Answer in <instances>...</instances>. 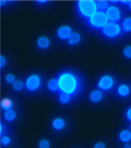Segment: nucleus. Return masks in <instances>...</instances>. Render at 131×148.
Wrapping results in <instances>:
<instances>
[{"label":"nucleus","mask_w":131,"mask_h":148,"mask_svg":"<svg viewBox=\"0 0 131 148\" xmlns=\"http://www.w3.org/2000/svg\"><path fill=\"white\" fill-rule=\"evenodd\" d=\"M90 101L93 103H99L102 101L103 99V92L101 90H94L90 93V96H89Z\"/></svg>","instance_id":"obj_9"},{"label":"nucleus","mask_w":131,"mask_h":148,"mask_svg":"<svg viewBox=\"0 0 131 148\" xmlns=\"http://www.w3.org/2000/svg\"><path fill=\"white\" fill-rule=\"evenodd\" d=\"M122 30L125 33L131 32V17H127L122 22Z\"/></svg>","instance_id":"obj_18"},{"label":"nucleus","mask_w":131,"mask_h":148,"mask_svg":"<svg viewBox=\"0 0 131 148\" xmlns=\"http://www.w3.org/2000/svg\"><path fill=\"white\" fill-rule=\"evenodd\" d=\"M119 139L120 141L127 143L131 140V131L127 130H123L120 131L119 133Z\"/></svg>","instance_id":"obj_13"},{"label":"nucleus","mask_w":131,"mask_h":148,"mask_svg":"<svg viewBox=\"0 0 131 148\" xmlns=\"http://www.w3.org/2000/svg\"><path fill=\"white\" fill-rule=\"evenodd\" d=\"M97 6L100 11H103V12L106 11V9L109 7L108 2L106 1V0H99V1H97Z\"/></svg>","instance_id":"obj_19"},{"label":"nucleus","mask_w":131,"mask_h":148,"mask_svg":"<svg viewBox=\"0 0 131 148\" xmlns=\"http://www.w3.org/2000/svg\"><path fill=\"white\" fill-rule=\"evenodd\" d=\"M4 118L7 121H13L16 119V113L13 110H7L4 113Z\"/></svg>","instance_id":"obj_17"},{"label":"nucleus","mask_w":131,"mask_h":148,"mask_svg":"<svg viewBox=\"0 0 131 148\" xmlns=\"http://www.w3.org/2000/svg\"><path fill=\"white\" fill-rule=\"evenodd\" d=\"M5 80L7 83H10V84H13L14 82L16 81V78L13 74H7L5 76Z\"/></svg>","instance_id":"obj_23"},{"label":"nucleus","mask_w":131,"mask_h":148,"mask_svg":"<svg viewBox=\"0 0 131 148\" xmlns=\"http://www.w3.org/2000/svg\"><path fill=\"white\" fill-rule=\"evenodd\" d=\"M71 28L68 26H61L57 30V37L60 40H68L69 37L71 36Z\"/></svg>","instance_id":"obj_8"},{"label":"nucleus","mask_w":131,"mask_h":148,"mask_svg":"<svg viewBox=\"0 0 131 148\" xmlns=\"http://www.w3.org/2000/svg\"><path fill=\"white\" fill-rule=\"evenodd\" d=\"M58 99H59V102H60L61 104L66 105V104H68V103L70 102L71 95L70 94H67V93L61 92L60 95H59V97H58Z\"/></svg>","instance_id":"obj_16"},{"label":"nucleus","mask_w":131,"mask_h":148,"mask_svg":"<svg viewBox=\"0 0 131 148\" xmlns=\"http://www.w3.org/2000/svg\"><path fill=\"white\" fill-rule=\"evenodd\" d=\"M130 131H131V125H130Z\"/></svg>","instance_id":"obj_33"},{"label":"nucleus","mask_w":131,"mask_h":148,"mask_svg":"<svg viewBox=\"0 0 131 148\" xmlns=\"http://www.w3.org/2000/svg\"><path fill=\"white\" fill-rule=\"evenodd\" d=\"M113 79L111 76L104 75L98 82V88L101 91H108L113 87Z\"/></svg>","instance_id":"obj_6"},{"label":"nucleus","mask_w":131,"mask_h":148,"mask_svg":"<svg viewBox=\"0 0 131 148\" xmlns=\"http://www.w3.org/2000/svg\"><path fill=\"white\" fill-rule=\"evenodd\" d=\"M80 40H81V36L79 33H72L71 34V36L69 37V39H68V42H69V45L70 46H76V45H78L80 42Z\"/></svg>","instance_id":"obj_11"},{"label":"nucleus","mask_w":131,"mask_h":148,"mask_svg":"<svg viewBox=\"0 0 131 148\" xmlns=\"http://www.w3.org/2000/svg\"><path fill=\"white\" fill-rule=\"evenodd\" d=\"M60 92L73 95L76 94L79 89V80L74 73L70 71H64L57 78Z\"/></svg>","instance_id":"obj_1"},{"label":"nucleus","mask_w":131,"mask_h":148,"mask_svg":"<svg viewBox=\"0 0 131 148\" xmlns=\"http://www.w3.org/2000/svg\"><path fill=\"white\" fill-rule=\"evenodd\" d=\"M50 42L46 37H40L37 40V46L42 49H46L49 47Z\"/></svg>","instance_id":"obj_10"},{"label":"nucleus","mask_w":131,"mask_h":148,"mask_svg":"<svg viewBox=\"0 0 131 148\" xmlns=\"http://www.w3.org/2000/svg\"><path fill=\"white\" fill-rule=\"evenodd\" d=\"M128 8H129V10L131 11V1H130V3H129V5H128Z\"/></svg>","instance_id":"obj_32"},{"label":"nucleus","mask_w":131,"mask_h":148,"mask_svg":"<svg viewBox=\"0 0 131 148\" xmlns=\"http://www.w3.org/2000/svg\"><path fill=\"white\" fill-rule=\"evenodd\" d=\"M94 148H106V145H104L103 142H98L95 144Z\"/></svg>","instance_id":"obj_27"},{"label":"nucleus","mask_w":131,"mask_h":148,"mask_svg":"<svg viewBox=\"0 0 131 148\" xmlns=\"http://www.w3.org/2000/svg\"><path fill=\"white\" fill-rule=\"evenodd\" d=\"M102 32H103V35L104 37L109 38V39H113V38H116L117 36L120 35L121 28L118 24L108 22V25L103 28Z\"/></svg>","instance_id":"obj_4"},{"label":"nucleus","mask_w":131,"mask_h":148,"mask_svg":"<svg viewBox=\"0 0 131 148\" xmlns=\"http://www.w3.org/2000/svg\"><path fill=\"white\" fill-rule=\"evenodd\" d=\"M47 88H48L49 91L51 92H57V91H60L59 90V85H58V80L54 79L52 78L47 82Z\"/></svg>","instance_id":"obj_12"},{"label":"nucleus","mask_w":131,"mask_h":148,"mask_svg":"<svg viewBox=\"0 0 131 148\" xmlns=\"http://www.w3.org/2000/svg\"><path fill=\"white\" fill-rule=\"evenodd\" d=\"M129 93H130V89L127 85L122 84L117 88V94L120 97H127L129 95Z\"/></svg>","instance_id":"obj_15"},{"label":"nucleus","mask_w":131,"mask_h":148,"mask_svg":"<svg viewBox=\"0 0 131 148\" xmlns=\"http://www.w3.org/2000/svg\"><path fill=\"white\" fill-rule=\"evenodd\" d=\"M39 148H50V143L47 139H42L39 143Z\"/></svg>","instance_id":"obj_21"},{"label":"nucleus","mask_w":131,"mask_h":148,"mask_svg":"<svg viewBox=\"0 0 131 148\" xmlns=\"http://www.w3.org/2000/svg\"><path fill=\"white\" fill-rule=\"evenodd\" d=\"M40 83H42V81H40V76L37 75V74H33V75L29 76L27 78L25 85H26V88H27L28 91L35 92L40 87Z\"/></svg>","instance_id":"obj_5"},{"label":"nucleus","mask_w":131,"mask_h":148,"mask_svg":"<svg viewBox=\"0 0 131 148\" xmlns=\"http://www.w3.org/2000/svg\"><path fill=\"white\" fill-rule=\"evenodd\" d=\"M64 126H65V121L64 120L60 118H57L55 120H53L52 121V127L54 128L55 130H61L64 128Z\"/></svg>","instance_id":"obj_14"},{"label":"nucleus","mask_w":131,"mask_h":148,"mask_svg":"<svg viewBox=\"0 0 131 148\" xmlns=\"http://www.w3.org/2000/svg\"><path fill=\"white\" fill-rule=\"evenodd\" d=\"M24 87H26V85L24 84V83L22 82V81L20 80H16L15 82L12 84V88H13L14 91H22V90L24 89Z\"/></svg>","instance_id":"obj_20"},{"label":"nucleus","mask_w":131,"mask_h":148,"mask_svg":"<svg viewBox=\"0 0 131 148\" xmlns=\"http://www.w3.org/2000/svg\"><path fill=\"white\" fill-rule=\"evenodd\" d=\"M46 0H39V1H38V3H40V4H42V3H46Z\"/></svg>","instance_id":"obj_30"},{"label":"nucleus","mask_w":131,"mask_h":148,"mask_svg":"<svg viewBox=\"0 0 131 148\" xmlns=\"http://www.w3.org/2000/svg\"><path fill=\"white\" fill-rule=\"evenodd\" d=\"M5 64H6V58H5V56H1V64H0V67L3 68L4 66H5Z\"/></svg>","instance_id":"obj_26"},{"label":"nucleus","mask_w":131,"mask_h":148,"mask_svg":"<svg viewBox=\"0 0 131 148\" xmlns=\"http://www.w3.org/2000/svg\"><path fill=\"white\" fill-rule=\"evenodd\" d=\"M76 8L81 17L88 20L98 12L97 1L94 0H80L77 2Z\"/></svg>","instance_id":"obj_2"},{"label":"nucleus","mask_w":131,"mask_h":148,"mask_svg":"<svg viewBox=\"0 0 131 148\" xmlns=\"http://www.w3.org/2000/svg\"><path fill=\"white\" fill-rule=\"evenodd\" d=\"M10 106H11V102L9 101V100H4L3 102H2V107H3V109L4 110H10L9 108H10Z\"/></svg>","instance_id":"obj_25"},{"label":"nucleus","mask_w":131,"mask_h":148,"mask_svg":"<svg viewBox=\"0 0 131 148\" xmlns=\"http://www.w3.org/2000/svg\"><path fill=\"white\" fill-rule=\"evenodd\" d=\"M126 118H127L128 121H131V108L128 109L127 112H126Z\"/></svg>","instance_id":"obj_28"},{"label":"nucleus","mask_w":131,"mask_h":148,"mask_svg":"<svg viewBox=\"0 0 131 148\" xmlns=\"http://www.w3.org/2000/svg\"><path fill=\"white\" fill-rule=\"evenodd\" d=\"M123 148H131V145L130 144H128V143H126V144L124 145V147Z\"/></svg>","instance_id":"obj_31"},{"label":"nucleus","mask_w":131,"mask_h":148,"mask_svg":"<svg viewBox=\"0 0 131 148\" xmlns=\"http://www.w3.org/2000/svg\"><path fill=\"white\" fill-rule=\"evenodd\" d=\"M88 24L90 27L94 29H101L103 30L104 27H106L108 24V18L106 16V12L103 11H98L94 16L88 20Z\"/></svg>","instance_id":"obj_3"},{"label":"nucleus","mask_w":131,"mask_h":148,"mask_svg":"<svg viewBox=\"0 0 131 148\" xmlns=\"http://www.w3.org/2000/svg\"><path fill=\"white\" fill-rule=\"evenodd\" d=\"M123 56H124L126 58L131 59V46H127L123 49Z\"/></svg>","instance_id":"obj_22"},{"label":"nucleus","mask_w":131,"mask_h":148,"mask_svg":"<svg viewBox=\"0 0 131 148\" xmlns=\"http://www.w3.org/2000/svg\"><path fill=\"white\" fill-rule=\"evenodd\" d=\"M106 14L108 18V21L113 23H115V22H118L120 20V17H121V14H120V11L119 9L117 8L116 6H109L106 11Z\"/></svg>","instance_id":"obj_7"},{"label":"nucleus","mask_w":131,"mask_h":148,"mask_svg":"<svg viewBox=\"0 0 131 148\" xmlns=\"http://www.w3.org/2000/svg\"><path fill=\"white\" fill-rule=\"evenodd\" d=\"M118 2H119V3L124 4V5H129V3H130L129 0H120V1H118Z\"/></svg>","instance_id":"obj_29"},{"label":"nucleus","mask_w":131,"mask_h":148,"mask_svg":"<svg viewBox=\"0 0 131 148\" xmlns=\"http://www.w3.org/2000/svg\"><path fill=\"white\" fill-rule=\"evenodd\" d=\"M11 142V139L9 136H2L1 138V143L2 145H9Z\"/></svg>","instance_id":"obj_24"}]
</instances>
